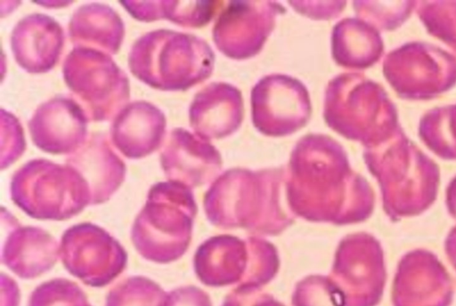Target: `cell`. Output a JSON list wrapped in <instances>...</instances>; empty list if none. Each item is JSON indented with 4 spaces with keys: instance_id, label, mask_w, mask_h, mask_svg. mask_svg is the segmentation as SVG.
I'll return each mask as SVG.
<instances>
[{
    "instance_id": "cell-6",
    "label": "cell",
    "mask_w": 456,
    "mask_h": 306,
    "mask_svg": "<svg viewBox=\"0 0 456 306\" xmlns=\"http://www.w3.org/2000/svg\"><path fill=\"white\" fill-rule=\"evenodd\" d=\"M165 294L155 281L134 276L123 279L110 290L105 306H160Z\"/></svg>"
},
{
    "instance_id": "cell-10",
    "label": "cell",
    "mask_w": 456,
    "mask_h": 306,
    "mask_svg": "<svg viewBox=\"0 0 456 306\" xmlns=\"http://www.w3.org/2000/svg\"><path fill=\"white\" fill-rule=\"evenodd\" d=\"M20 291L18 285L8 275L1 274V306H19Z\"/></svg>"
},
{
    "instance_id": "cell-1",
    "label": "cell",
    "mask_w": 456,
    "mask_h": 306,
    "mask_svg": "<svg viewBox=\"0 0 456 306\" xmlns=\"http://www.w3.org/2000/svg\"><path fill=\"white\" fill-rule=\"evenodd\" d=\"M11 195L16 205L37 220H68L91 203L88 184L79 173L42 159L30 161L17 171Z\"/></svg>"
},
{
    "instance_id": "cell-4",
    "label": "cell",
    "mask_w": 456,
    "mask_h": 306,
    "mask_svg": "<svg viewBox=\"0 0 456 306\" xmlns=\"http://www.w3.org/2000/svg\"><path fill=\"white\" fill-rule=\"evenodd\" d=\"M7 236L3 239L1 262L15 275L32 279L50 270L60 256L57 240L48 231L33 226H20L8 212Z\"/></svg>"
},
{
    "instance_id": "cell-7",
    "label": "cell",
    "mask_w": 456,
    "mask_h": 306,
    "mask_svg": "<svg viewBox=\"0 0 456 306\" xmlns=\"http://www.w3.org/2000/svg\"><path fill=\"white\" fill-rule=\"evenodd\" d=\"M28 306H92L85 292L67 278H53L37 286Z\"/></svg>"
},
{
    "instance_id": "cell-8",
    "label": "cell",
    "mask_w": 456,
    "mask_h": 306,
    "mask_svg": "<svg viewBox=\"0 0 456 306\" xmlns=\"http://www.w3.org/2000/svg\"><path fill=\"white\" fill-rule=\"evenodd\" d=\"M295 306H341L336 293L322 281H307L301 284L294 296Z\"/></svg>"
},
{
    "instance_id": "cell-9",
    "label": "cell",
    "mask_w": 456,
    "mask_h": 306,
    "mask_svg": "<svg viewBox=\"0 0 456 306\" xmlns=\"http://www.w3.org/2000/svg\"><path fill=\"white\" fill-rule=\"evenodd\" d=\"M160 306H211L208 295L195 286H183L166 293Z\"/></svg>"
},
{
    "instance_id": "cell-3",
    "label": "cell",
    "mask_w": 456,
    "mask_h": 306,
    "mask_svg": "<svg viewBox=\"0 0 456 306\" xmlns=\"http://www.w3.org/2000/svg\"><path fill=\"white\" fill-rule=\"evenodd\" d=\"M60 257L73 277L93 287L111 283L125 270L127 254L122 245L102 227L82 222L62 234Z\"/></svg>"
},
{
    "instance_id": "cell-11",
    "label": "cell",
    "mask_w": 456,
    "mask_h": 306,
    "mask_svg": "<svg viewBox=\"0 0 456 306\" xmlns=\"http://www.w3.org/2000/svg\"><path fill=\"white\" fill-rule=\"evenodd\" d=\"M224 306H281L280 303L266 296L255 297L253 300L245 299L242 296L230 297L224 303Z\"/></svg>"
},
{
    "instance_id": "cell-2",
    "label": "cell",
    "mask_w": 456,
    "mask_h": 306,
    "mask_svg": "<svg viewBox=\"0 0 456 306\" xmlns=\"http://www.w3.org/2000/svg\"><path fill=\"white\" fill-rule=\"evenodd\" d=\"M191 215V206L178 186L155 184L131 229L134 248L144 259L157 263L179 259L190 241Z\"/></svg>"
},
{
    "instance_id": "cell-5",
    "label": "cell",
    "mask_w": 456,
    "mask_h": 306,
    "mask_svg": "<svg viewBox=\"0 0 456 306\" xmlns=\"http://www.w3.org/2000/svg\"><path fill=\"white\" fill-rule=\"evenodd\" d=\"M68 163L86 177L91 194V204L108 200L121 184L125 165L103 142H94L70 157Z\"/></svg>"
}]
</instances>
